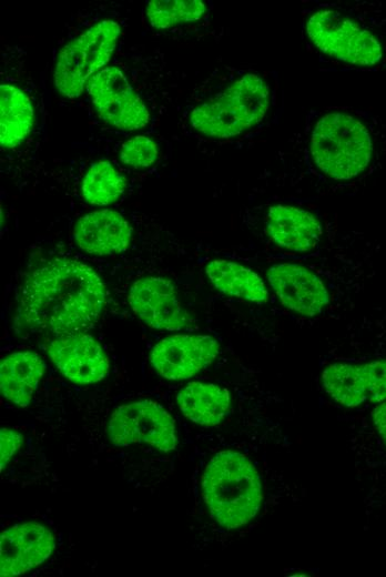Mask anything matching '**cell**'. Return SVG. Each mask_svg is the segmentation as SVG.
<instances>
[{
    "label": "cell",
    "mask_w": 386,
    "mask_h": 577,
    "mask_svg": "<svg viewBox=\"0 0 386 577\" xmlns=\"http://www.w3.org/2000/svg\"><path fill=\"white\" fill-rule=\"evenodd\" d=\"M299 490L264 455L238 448L211 454L200 474V496L210 519L221 529L235 532L291 500Z\"/></svg>",
    "instance_id": "6da1fadb"
},
{
    "label": "cell",
    "mask_w": 386,
    "mask_h": 577,
    "mask_svg": "<svg viewBox=\"0 0 386 577\" xmlns=\"http://www.w3.org/2000/svg\"><path fill=\"white\" fill-rule=\"evenodd\" d=\"M105 287L88 265L54 259L37 267L24 281L18 316L31 328L57 336L83 333L100 317Z\"/></svg>",
    "instance_id": "7a4b0ae2"
},
{
    "label": "cell",
    "mask_w": 386,
    "mask_h": 577,
    "mask_svg": "<svg viewBox=\"0 0 386 577\" xmlns=\"http://www.w3.org/2000/svg\"><path fill=\"white\" fill-rule=\"evenodd\" d=\"M380 135L366 119L347 111H332L319 118L311 134L309 152L326 176L351 182L375 164Z\"/></svg>",
    "instance_id": "3957f363"
},
{
    "label": "cell",
    "mask_w": 386,
    "mask_h": 577,
    "mask_svg": "<svg viewBox=\"0 0 386 577\" xmlns=\"http://www.w3.org/2000/svg\"><path fill=\"white\" fill-rule=\"evenodd\" d=\"M268 104L270 89L266 81L257 74L248 73L194 108L190 114V124L206 136H235L260 123Z\"/></svg>",
    "instance_id": "277c9868"
},
{
    "label": "cell",
    "mask_w": 386,
    "mask_h": 577,
    "mask_svg": "<svg viewBox=\"0 0 386 577\" xmlns=\"http://www.w3.org/2000/svg\"><path fill=\"white\" fill-rule=\"evenodd\" d=\"M306 32L323 53L356 67H377L386 59V43L377 27L334 9L314 12Z\"/></svg>",
    "instance_id": "5b68a950"
},
{
    "label": "cell",
    "mask_w": 386,
    "mask_h": 577,
    "mask_svg": "<svg viewBox=\"0 0 386 577\" xmlns=\"http://www.w3.org/2000/svg\"><path fill=\"white\" fill-rule=\"evenodd\" d=\"M121 29L112 20H102L65 44L54 68L55 89L64 97H79L88 81L109 61Z\"/></svg>",
    "instance_id": "8992f818"
},
{
    "label": "cell",
    "mask_w": 386,
    "mask_h": 577,
    "mask_svg": "<svg viewBox=\"0 0 386 577\" xmlns=\"http://www.w3.org/2000/svg\"><path fill=\"white\" fill-rule=\"evenodd\" d=\"M321 385L333 401L349 409L382 403L386 399V356L335 360L323 368Z\"/></svg>",
    "instance_id": "52a82bcc"
},
{
    "label": "cell",
    "mask_w": 386,
    "mask_h": 577,
    "mask_svg": "<svg viewBox=\"0 0 386 577\" xmlns=\"http://www.w3.org/2000/svg\"><path fill=\"white\" fill-rule=\"evenodd\" d=\"M108 437L115 446L149 444L161 452L177 446L173 417L153 401H139L115 408L108 423Z\"/></svg>",
    "instance_id": "ba28073f"
},
{
    "label": "cell",
    "mask_w": 386,
    "mask_h": 577,
    "mask_svg": "<svg viewBox=\"0 0 386 577\" xmlns=\"http://www.w3.org/2000/svg\"><path fill=\"white\" fill-rule=\"evenodd\" d=\"M85 89L96 113L108 124L133 131L149 123L146 105L116 67L101 69Z\"/></svg>",
    "instance_id": "9c48e42d"
},
{
    "label": "cell",
    "mask_w": 386,
    "mask_h": 577,
    "mask_svg": "<svg viewBox=\"0 0 386 577\" xmlns=\"http://www.w3.org/2000/svg\"><path fill=\"white\" fill-rule=\"evenodd\" d=\"M266 279L281 304L293 313L314 317L333 306L335 297L326 280L299 263H273Z\"/></svg>",
    "instance_id": "30bf717a"
},
{
    "label": "cell",
    "mask_w": 386,
    "mask_h": 577,
    "mask_svg": "<svg viewBox=\"0 0 386 577\" xmlns=\"http://www.w3.org/2000/svg\"><path fill=\"white\" fill-rule=\"evenodd\" d=\"M220 343L205 334H175L162 338L151 351L150 362L166 379H187L209 367L220 354Z\"/></svg>",
    "instance_id": "8fae6325"
},
{
    "label": "cell",
    "mask_w": 386,
    "mask_h": 577,
    "mask_svg": "<svg viewBox=\"0 0 386 577\" xmlns=\"http://www.w3.org/2000/svg\"><path fill=\"white\" fill-rule=\"evenodd\" d=\"M128 301L134 314L151 327L173 332L192 323L175 286L166 279L149 276L135 281Z\"/></svg>",
    "instance_id": "7c38bea8"
},
{
    "label": "cell",
    "mask_w": 386,
    "mask_h": 577,
    "mask_svg": "<svg viewBox=\"0 0 386 577\" xmlns=\"http://www.w3.org/2000/svg\"><path fill=\"white\" fill-rule=\"evenodd\" d=\"M47 352L60 373L73 383L93 384L108 374V357L99 342L89 334L59 335L50 342Z\"/></svg>",
    "instance_id": "4fadbf2b"
},
{
    "label": "cell",
    "mask_w": 386,
    "mask_h": 577,
    "mask_svg": "<svg viewBox=\"0 0 386 577\" xmlns=\"http://www.w3.org/2000/svg\"><path fill=\"white\" fill-rule=\"evenodd\" d=\"M53 534L37 522H26L2 532L0 536V575L26 574L45 561L52 554Z\"/></svg>",
    "instance_id": "5bb4252c"
},
{
    "label": "cell",
    "mask_w": 386,
    "mask_h": 577,
    "mask_svg": "<svg viewBox=\"0 0 386 577\" xmlns=\"http://www.w3.org/2000/svg\"><path fill=\"white\" fill-rule=\"evenodd\" d=\"M265 231L278 247L297 253L314 250L323 236L322 223L315 214L283 204L268 207Z\"/></svg>",
    "instance_id": "9a60e30c"
},
{
    "label": "cell",
    "mask_w": 386,
    "mask_h": 577,
    "mask_svg": "<svg viewBox=\"0 0 386 577\" xmlns=\"http://www.w3.org/2000/svg\"><path fill=\"white\" fill-rule=\"evenodd\" d=\"M132 236L129 222L116 211L99 210L81 216L73 237L79 247L94 255H111L126 250Z\"/></svg>",
    "instance_id": "2e32d148"
},
{
    "label": "cell",
    "mask_w": 386,
    "mask_h": 577,
    "mask_svg": "<svg viewBox=\"0 0 386 577\" xmlns=\"http://www.w3.org/2000/svg\"><path fill=\"white\" fill-rule=\"evenodd\" d=\"M182 414L192 423L213 427L230 414L232 398L228 389L214 383L190 382L176 395Z\"/></svg>",
    "instance_id": "e0dca14e"
},
{
    "label": "cell",
    "mask_w": 386,
    "mask_h": 577,
    "mask_svg": "<svg viewBox=\"0 0 386 577\" xmlns=\"http://www.w3.org/2000/svg\"><path fill=\"white\" fill-rule=\"evenodd\" d=\"M44 371L43 360L34 352L9 354L0 363L2 396L17 406H28Z\"/></svg>",
    "instance_id": "ac0fdd59"
},
{
    "label": "cell",
    "mask_w": 386,
    "mask_h": 577,
    "mask_svg": "<svg viewBox=\"0 0 386 577\" xmlns=\"http://www.w3.org/2000/svg\"><path fill=\"white\" fill-rule=\"evenodd\" d=\"M359 409L366 415L351 431L349 442L364 466L386 480V399Z\"/></svg>",
    "instance_id": "d6986e66"
},
{
    "label": "cell",
    "mask_w": 386,
    "mask_h": 577,
    "mask_svg": "<svg viewBox=\"0 0 386 577\" xmlns=\"http://www.w3.org/2000/svg\"><path fill=\"white\" fill-rule=\"evenodd\" d=\"M210 283L225 295L265 304L270 300L263 279L251 269L227 260H213L205 266Z\"/></svg>",
    "instance_id": "ffe728a7"
},
{
    "label": "cell",
    "mask_w": 386,
    "mask_h": 577,
    "mask_svg": "<svg viewBox=\"0 0 386 577\" xmlns=\"http://www.w3.org/2000/svg\"><path fill=\"white\" fill-rule=\"evenodd\" d=\"M0 142L3 148L19 146L33 126L34 112L30 99L19 88L0 85Z\"/></svg>",
    "instance_id": "44dd1931"
},
{
    "label": "cell",
    "mask_w": 386,
    "mask_h": 577,
    "mask_svg": "<svg viewBox=\"0 0 386 577\" xmlns=\"http://www.w3.org/2000/svg\"><path fill=\"white\" fill-rule=\"evenodd\" d=\"M125 189V179L106 161L93 163L82 182V195L93 205L115 202Z\"/></svg>",
    "instance_id": "7402d4cb"
},
{
    "label": "cell",
    "mask_w": 386,
    "mask_h": 577,
    "mask_svg": "<svg viewBox=\"0 0 386 577\" xmlns=\"http://www.w3.org/2000/svg\"><path fill=\"white\" fill-rule=\"evenodd\" d=\"M145 11L152 27L166 29L199 20L205 4L200 0H152Z\"/></svg>",
    "instance_id": "603a6c76"
},
{
    "label": "cell",
    "mask_w": 386,
    "mask_h": 577,
    "mask_svg": "<svg viewBox=\"0 0 386 577\" xmlns=\"http://www.w3.org/2000/svg\"><path fill=\"white\" fill-rule=\"evenodd\" d=\"M119 156L121 162L128 166L144 169L155 162L158 146L150 138L136 135L122 144Z\"/></svg>",
    "instance_id": "cb8c5ba5"
},
{
    "label": "cell",
    "mask_w": 386,
    "mask_h": 577,
    "mask_svg": "<svg viewBox=\"0 0 386 577\" xmlns=\"http://www.w3.org/2000/svg\"><path fill=\"white\" fill-rule=\"evenodd\" d=\"M23 442L21 433L12 428H1L0 432V463L1 472L20 448Z\"/></svg>",
    "instance_id": "d4e9b609"
}]
</instances>
